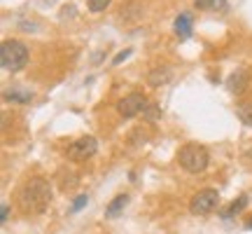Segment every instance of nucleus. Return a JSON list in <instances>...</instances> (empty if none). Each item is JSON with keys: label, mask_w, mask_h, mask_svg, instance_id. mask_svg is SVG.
Returning <instances> with one entry per match:
<instances>
[{"label": "nucleus", "mask_w": 252, "mask_h": 234, "mask_svg": "<svg viewBox=\"0 0 252 234\" xmlns=\"http://www.w3.org/2000/svg\"><path fill=\"white\" fill-rule=\"evenodd\" d=\"M68 14H75V7H63L61 17H68Z\"/></svg>", "instance_id": "5701e85b"}, {"label": "nucleus", "mask_w": 252, "mask_h": 234, "mask_svg": "<svg viewBox=\"0 0 252 234\" xmlns=\"http://www.w3.org/2000/svg\"><path fill=\"white\" fill-rule=\"evenodd\" d=\"M245 227H248V230H252V218H250V220H248V225H245Z\"/></svg>", "instance_id": "b1692460"}, {"label": "nucleus", "mask_w": 252, "mask_h": 234, "mask_svg": "<svg viewBox=\"0 0 252 234\" xmlns=\"http://www.w3.org/2000/svg\"><path fill=\"white\" fill-rule=\"evenodd\" d=\"M159 115H161L159 106H157V103H147V108H145V113H143L145 119H157Z\"/></svg>", "instance_id": "f3484780"}, {"label": "nucleus", "mask_w": 252, "mask_h": 234, "mask_svg": "<svg viewBox=\"0 0 252 234\" xmlns=\"http://www.w3.org/2000/svg\"><path fill=\"white\" fill-rule=\"evenodd\" d=\"M96 150H98V141L94 136H82L75 143L68 145V157L72 162H87L96 155Z\"/></svg>", "instance_id": "39448f33"}, {"label": "nucleus", "mask_w": 252, "mask_h": 234, "mask_svg": "<svg viewBox=\"0 0 252 234\" xmlns=\"http://www.w3.org/2000/svg\"><path fill=\"white\" fill-rule=\"evenodd\" d=\"M145 108H147V99H145L143 94H138V91L124 96V99L117 103V113L122 117H126V119H131V117L145 113Z\"/></svg>", "instance_id": "423d86ee"}, {"label": "nucleus", "mask_w": 252, "mask_h": 234, "mask_svg": "<svg viewBox=\"0 0 252 234\" xmlns=\"http://www.w3.org/2000/svg\"><path fill=\"white\" fill-rule=\"evenodd\" d=\"M110 2H112V0H87V5H89L91 12H103Z\"/></svg>", "instance_id": "a211bd4d"}, {"label": "nucleus", "mask_w": 252, "mask_h": 234, "mask_svg": "<svg viewBox=\"0 0 252 234\" xmlns=\"http://www.w3.org/2000/svg\"><path fill=\"white\" fill-rule=\"evenodd\" d=\"M236 117L243 122V124H248V126H252V103H238L236 106Z\"/></svg>", "instance_id": "ddd939ff"}, {"label": "nucleus", "mask_w": 252, "mask_h": 234, "mask_svg": "<svg viewBox=\"0 0 252 234\" xmlns=\"http://www.w3.org/2000/svg\"><path fill=\"white\" fill-rule=\"evenodd\" d=\"M138 14H140V7H138L135 2L126 5V7H122V12H119V17H122V19H135Z\"/></svg>", "instance_id": "2eb2a0df"}, {"label": "nucleus", "mask_w": 252, "mask_h": 234, "mask_svg": "<svg viewBox=\"0 0 252 234\" xmlns=\"http://www.w3.org/2000/svg\"><path fill=\"white\" fill-rule=\"evenodd\" d=\"M220 204V195H217V190H201L196 192L191 201H189V211L194 213V216H208V213H213Z\"/></svg>", "instance_id": "20e7f679"}, {"label": "nucleus", "mask_w": 252, "mask_h": 234, "mask_svg": "<svg viewBox=\"0 0 252 234\" xmlns=\"http://www.w3.org/2000/svg\"><path fill=\"white\" fill-rule=\"evenodd\" d=\"M194 7L201 12H224L229 5L226 0H194Z\"/></svg>", "instance_id": "9d476101"}, {"label": "nucleus", "mask_w": 252, "mask_h": 234, "mask_svg": "<svg viewBox=\"0 0 252 234\" xmlns=\"http://www.w3.org/2000/svg\"><path fill=\"white\" fill-rule=\"evenodd\" d=\"M2 99H5V101H12V103H28V101H33V91L7 89V91H2Z\"/></svg>", "instance_id": "9b49d317"}, {"label": "nucleus", "mask_w": 252, "mask_h": 234, "mask_svg": "<svg viewBox=\"0 0 252 234\" xmlns=\"http://www.w3.org/2000/svg\"><path fill=\"white\" fill-rule=\"evenodd\" d=\"M208 162H210V155L203 145L198 143H187L180 148L178 153V164L187 173H203L208 169Z\"/></svg>", "instance_id": "f03ea898"}, {"label": "nucleus", "mask_w": 252, "mask_h": 234, "mask_svg": "<svg viewBox=\"0 0 252 234\" xmlns=\"http://www.w3.org/2000/svg\"><path fill=\"white\" fill-rule=\"evenodd\" d=\"M243 159H245V162H248V164H252V148H248V150H245Z\"/></svg>", "instance_id": "4be33fe9"}, {"label": "nucleus", "mask_w": 252, "mask_h": 234, "mask_svg": "<svg viewBox=\"0 0 252 234\" xmlns=\"http://www.w3.org/2000/svg\"><path fill=\"white\" fill-rule=\"evenodd\" d=\"M226 89L231 91V94H243L248 89V73L245 71H236L229 75V80H226Z\"/></svg>", "instance_id": "6e6552de"}, {"label": "nucleus", "mask_w": 252, "mask_h": 234, "mask_svg": "<svg viewBox=\"0 0 252 234\" xmlns=\"http://www.w3.org/2000/svg\"><path fill=\"white\" fill-rule=\"evenodd\" d=\"M59 183H61V188H63V190L75 188V185H77V176L63 169V171H59Z\"/></svg>", "instance_id": "4468645a"}, {"label": "nucleus", "mask_w": 252, "mask_h": 234, "mask_svg": "<svg viewBox=\"0 0 252 234\" xmlns=\"http://www.w3.org/2000/svg\"><path fill=\"white\" fill-rule=\"evenodd\" d=\"M7 213H9V206L2 201V204H0V220H2V223H7Z\"/></svg>", "instance_id": "aec40b11"}, {"label": "nucleus", "mask_w": 252, "mask_h": 234, "mask_svg": "<svg viewBox=\"0 0 252 234\" xmlns=\"http://www.w3.org/2000/svg\"><path fill=\"white\" fill-rule=\"evenodd\" d=\"M173 28H175V36L180 38V40H187V38H191V14H189V12H182V14H178V17H175V24H173Z\"/></svg>", "instance_id": "0eeeda50"}, {"label": "nucleus", "mask_w": 252, "mask_h": 234, "mask_svg": "<svg viewBox=\"0 0 252 234\" xmlns=\"http://www.w3.org/2000/svg\"><path fill=\"white\" fill-rule=\"evenodd\" d=\"M49 204H52V185L45 178H31L19 192V206L24 213L31 216L45 213Z\"/></svg>", "instance_id": "f257e3e1"}, {"label": "nucleus", "mask_w": 252, "mask_h": 234, "mask_svg": "<svg viewBox=\"0 0 252 234\" xmlns=\"http://www.w3.org/2000/svg\"><path fill=\"white\" fill-rule=\"evenodd\" d=\"M126 204H128V195H119V197H115L112 201H110V206L105 208V216H108V218L119 216V213L124 211Z\"/></svg>", "instance_id": "f8f14e48"}, {"label": "nucleus", "mask_w": 252, "mask_h": 234, "mask_svg": "<svg viewBox=\"0 0 252 234\" xmlns=\"http://www.w3.org/2000/svg\"><path fill=\"white\" fill-rule=\"evenodd\" d=\"M128 54H131V49H124V52H119V56H115V66H117V63H122L124 61V59H128Z\"/></svg>", "instance_id": "412c9836"}, {"label": "nucleus", "mask_w": 252, "mask_h": 234, "mask_svg": "<svg viewBox=\"0 0 252 234\" xmlns=\"http://www.w3.org/2000/svg\"><path fill=\"white\" fill-rule=\"evenodd\" d=\"M245 201H248V197H245V195H243V197H238L234 204L229 206V211H224V218H229L231 213H238V211H243V208H245Z\"/></svg>", "instance_id": "dca6fc26"}, {"label": "nucleus", "mask_w": 252, "mask_h": 234, "mask_svg": "<svg viewBox=\"0 0 252 234\" xmlns=\"http://www.w3.org/2000/svg\"><path fill=\"white\" fill-rule=\"evenodd\" d=\"M84 204H87V195H82V197L75 199V204H72V211H80Z\"/></svg>", "instance_id": "6ab92c4d"}, {"label": "nucleus", "mask_w": 252, "mask_h": 234, "mask_svg": "<svg viewBox=\"0 0 252 234\" xmlns=\"http://www.w3.org/2000/svg\"><path fill=\"white\" fill-rule=\"evenodd\" d=\"M0 63L2 71L17 73L28 63V47L21 40H5L0 45Z\"/></svg>", "instance_id": "7ed1b4c3"}, {"label": "nucleus", "mask_w": 252, "mask_h": 234, "mask_svg": "<svg viewBox=\"0 0 252 234\" xmlns=\"http://www.w3.org/2000/svg\"><path fill=\"white\" fill-rule=\"evenodd\" d=\"M171 80V68H154V71L147 73V82L152 84V87H161V84H166V82Z\"/></svg>", "instance_id": "1a4fd4ad"}]
</instances>
